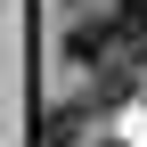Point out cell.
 <instances>
[{
  "label": "cell",
  "mask_w": 147,
  "mask_h": 147,
  "mask_svg": "<svg viewBox=\"0 0 147 147\" xmlns=\"http://www.w3.org/2000/svg\"><path fill=\"white\" fill-rule=\"evenodd\" d=\"M123 33H131V57H147V0H123Z\"/></svg>",
  "instance_id": "cell-1"
},
{
  "label": "cell",
  "mask_w": 147,
  "mask_h": 147,
  "mask_svg": "<svg viewBox=\"0 0 147 147\" xmlns=\"http://www.w3.org/2000/svg\"><path fill=\"white\" fill-rule=\"evenodd\" d=\"M74 139V106H57V115H49V131H41V147H65Z\"/></svg>",
  "instance_id": "cell-2"
}]
</instances>
